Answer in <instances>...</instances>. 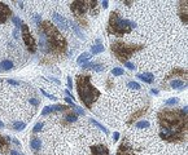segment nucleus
<instances>
[{
	"label": "nucleus",
	"instance_id": "obj_1",
	"mask_svg": "<svg viewBox=\"0 0 188 155\" xmlns=\"http://www.w3.org/2000/svg\"><path fill=\"white\" fill-rule=\"evenodd\" d=\"M40 34V50L44 53H55L61 54L66 50L68 43L65 38L60 34V31L56 29L48 21H44L39 26Z\"/></svg>",
	"mask_w": 188,
	"mask_h": 155
},
{
	"label": "nucleus",
	"instance_id": "obj_2",
	"mask_svg": "<svg viewBox=\"0 0 188 155\" xmlns=\"http://www.w3.org/2000/svg\"><path fill=\"white\" fill-rule=\"evenodd\" d=\"M158 121L161 128L169 129L180 136H186L187 132V115L175 110H162L158 112Z\"/></svg>",
	"mask_w": 188,
	"mask_h": 155
},
{
	"label": "nucleus",
	"instance_id": "obj_3",
	"mask_svg": "<svg viewBox=\"0 0 188 155\" xmlns=\"http://www.w3.org/2000/svg\"><path fill=\"white\" fill-rule=\"evenodd\" d=\"M77 91H78L80 101L86 107H91L100 97V91L92 85L89 75L77 76Z\"/></svg>",
	"mask_w": 188,
	"mask_h": 155
},
{
	"label": "nucleus",
	"instance_id": "obj_4",
	"mask_svg": "<svg viewBox=\"0 0 188 155\" xmlns=\"http://www.w3.org/2000/svg\"><path fill=\"white\" fill-rule=\"evenodd\" d=\"M136 27V23L130 20H125L119 16L118 12H112L108 22V32L115 36H123L125 34H129Z\"/></svg>",
	"mask_w": 188,
	"mask_h": 155
},
{
	"label": "nucleus",
	"instance_id": "obj_5",
	"mask_svg": "<svg viewBox=\"0 0 188 155\" xmlns=\"http://www.w3.org/2000/svg\"><path fill=\"white\" fill-rule=\"evenodd\" d=\"M142 48V45H129V44H125L122 41H115V43L112 44L113 54L118 58V61L123 62V64L129 62V59L132 57L134 53H136Z\"/></svg>",
	"mask_w": 188,
	"mask_h": 155
},
{
	"label": "nucleus",
	"instance_id": "obj_6",
	"mask_svg": "<svg viewBox=\"0 0 188 155\" xmlns=\"http://www.w3.org/2000/svg\"><path fill=\"white\" fill-rule=\"evenodd\" d=\"M97 1H84V0H77L70 5V9L75 17H82L89 10L92 14L97 13Z\"/></svg>",
	"mask_w": 188,
	"mask_h": 155
},
{
	"label": "nucleus",
	"instance_id": "obj_7",
	"mask_svg": "<svg viewBox=\"0 0 188 155\" xmlns=\"http://www.w3.org/2000/svg\"><path fill=\"white\" fill-rule=\"evenodd\" d=\"M21 32H22V39H23V43H25L26 48H27L31 53H35L37 52V45H35V40L32 38L31 32L29 30V26L26 23H22L21 26Z\"/></svg>",
	"mask_w": 188,
	"mask_h": 155
},
{
	"label": "nucleus",
	"instance_id": "obj_8",
	"mask_svg": "<svg viewBox=\"0 0 188 155\" xmlns=\"http://www.w3.org/2000/svg\"><path fill=\"white\" fill-rule=\"evenodd\" d=\"M160 137L162 140H166V141H170V142L182 141V140L184 138V136H180V135H178V133H174V132H171V131H169V129H165V128H161Z\"/></svg>",
	"mask_w": 188,
	"mask_h": 155
},
{
	"label": "nucleus",
	"instance_id": "obj_9",
	"mask_svg": "<svg viewBox=\"0 0 188 155\" xmlns=\"http://www.w3.org/2000/svg\"><path fill=\"white\" fill-rule=\"evenodd\" d=\"M52 20H53V22H55L60 29L66 30L68 27H69V22H68V20H65L64 17L61 16V14H58V13H53Z\"/></svg>",
	"mask_w": 188,
	"mask_h": 155
},
{
	"label": "nucleus",
	"instance_id": "obj_10",
	"mask_svg": "<svg viewBox=\"0 0 188 155\" xmlns=\"http://www.w3.org/2000/svg\"><path fill=\"white\" fill-rule=\"evenodd\" d=\"M11 16V9L4 3H0V23H4Z\"/></svg>",
	"mask_w": 188,
	"mask_h": 155
},
{
	"label": "nucleus",
	"instance_id": "obj_11",
	"mask_svg": "<svg viewBox=\"0 0 188 155\" xmlns=\"http://www.w3.org/2000/svg\"><path fill=\"white\" fill-rule=\"evenodd\" d=\"M117 155H135V154H134L132 147L127 142H123V144H121V146H119Z\"/></svg>",
	"mask_w": 188,
	"mask_h": 155
},
{
	"label": "nucleus",
	"instance_id": "obj_12",
	"mask_svg": "<svg viewBox=\"0 0 188 155\" xmlns=\"http://www.w3.org/2000/svg\"><path fill=\"white\" fill-rule=\"evenodd\" d=\"M91 155H110V154L104 145H95L91 149Z\"/></svg>",
	"mask_w": 188,
	"mask_h": 155
},
{
	"label": "nucleus",
	"instance_id": "obj_13",
	"mask_svg": "<svg viewBox=\"0 0 188 155\" xmlns=\"http://www.w3.org/2000/svg\"><path fill=\"white\" fill-rule=\"evenodd\" d=\"M82 68H92L94 71H97V73H100V71H104V65L101 64H96V62H87V64L82 65Z\"/></svg>",
	"mask_w": 188,
	"mask_h": 155
},
{
	"label": "nucleus",
	"instance_id": "obj_14",
	"mask_svg": "<svg viewBox=\"0 0 188 155\" xmlns=\"http://www.w3.org/2000/svg\"><path fill=\"white\" fill-rule=\"evenodd\" d=\"M136 78H139L140 80H143V82H144V83H148V84H151V83H153V80H154L153 74H151V73L138 74V75H136Z\"/></svg>",
	"mask_w": 188,
	"mask_h": 155
},
{
	"label": "nucleus",
	"instance_id": "obj_15",
	"mask_svg": "<svg viewBox=\"0 0 188 155\" xmlns=\"http://www.w3.org/2000/svg\"><path fill=\"white\" fill-rule=\"evenodd\" d=\"M103 50H104V47H103V44H101V41L96 40V44L91 47V53H89V54H99Z\"/></svg>",
	"mask_w": 188,
	"mask_h": 155
},
{
	"label": "nucleus",
	"instance_id": "obj_16",
	"mask_svg": "<svg viewBox=\"0 0 188 155\" xmlns=\"http://www.w3.org/2000/svg\"><path fill=\"white\" fill-rule=\"evenodd\" d=\"M173 76H180V78H184V76H187V71L183 70V68H175V70H173L171 73L169 74L168 79H170V78H173Z\"/></svg>",
	"mask_w": 188,
	"mask_h": 155
},
{
	"label": "nucleus",
	"instance_id": "obj_17",
	"mask_svg": "<svg viewBox=\"0 0 188 155\" xmlns=\"http://www.w3.org/2000/svg\"><path fill=\"white\" fill-rule=\"evenodd\" d=\"M89 58H91V54H89V53H87V52H86V53H82V54H80L79 57L77 58V64L82 66V65L87 64V61H89Z\"/></svg>",
	"mask_w": 188,
	"mask_h": 155
},
{
	"label": "nucleus",
	"instance_id": "obj_18",
	"mask_svg": "<svg viewBox=\"0 0 188 155\" xmlns=\"http://www.w3.org/2000/svg\"><path fill=\"white\" fill-rule=\"evenodd\" d=\"M0 68L1 70H11V68H13V62L9 61V59H4V61L0 62Z\"/></svg>",
	"mask_w": 188,
	"mask_h": 155
},
{
	"label": "nucleus",
	"instance_id": "obj_19",
	"mask_svg": "<svg viewBox=\"0 0 188 155\" xmlns=\"http://www.w3.org/2000/svg\"><path fill=\"white\" fill-rule=\"evenodd\" d=\"M179 14H180V18L184 23L187 25L188 20H187V5H180V10H179Z\"/></svg>",
	"mask_w": 188,
	"mask_h": 155
},
{
	"label": "nucleus",
	"instance_id": "obj_20",
	"mask_svg": "<svg viewBox=\"0 0 188 155\" xmlns=\"http://www.w3.org/2000/svg\"><path fill=\"white\" fill-rule=\"evenodd\" d=\"M30 146H31V149H32L34 151H38V150L40 149V146H42L40 140H39V138H32L31 142H30Z\"/></svg>",
	"mask_w": 188,
	"mask_h": 155
},
{
	"label": "nucleus",
	"instance_id": "obj_21",
	"mask_svg": "<svg viewBox=\"0 0 188 155\" xmlns=\"http://www.w3.org/2000/svg\"><path fill=\"white\" fill-rule=\"evenodd\" d=\"M70 26H71V29L74 30V32H75V34L78 35V38H80V39H84V34H83V32L80 31L79 26H77L75 23H73V22H71V25H70Z\"/></svg>",
	"mask_w": 188,
	"mask_h": 155
},
{
	"label": "nucleus",
	"instance_id": "obj_22",
	"mask_svg": "<svg viewBox=\"0 0 188 155\" xmlns=\"http://www.w3.org/2000/svg\"><path fill=\"white\" fill-rule=\"evenodd\" d=\"M170 87L171 88H183L184 87V83L182 80H171L170 82Z\"/></svg>",
	"mask_w": 188,
	"mask_h": 155
},
{
	"label": "nucleus",
	"instance_id": "obj_23",
	"mask_svg": "<svg viewBox=\"0 0 188 155\" xmlns=\"http://www.w3.org/2000/svg\"><path fill=\"white\" fill-rule=\"evenodd\" d=\"M91 123H92V124H94V126H96L97 128H99V129H101V131H103V132H104V133H105V135H108V133H109V131H108V129H106V128H105V127H104V126H103V124H100V123H99V121H96V120H95V119H91Z\"/></svg>",
	"mask_w": 188,
	"mask_h": 155
},
{
	"label": "nucleus",
	"instance_id": "obj_24",
	"mask_svg": "<svg viewBox=\"0 0 188 155\" xmlns=\"http://www.w3.org/2000/svg\"><path fill=\"white\" fill-rule=\"evenodd\" d=\"M25 127H26V124L23 121H14L13 123V129H16V131H22V129H25Z\"/></svg>",
	"mask_w": 188,
	"mask_h": 155
},
{
	"label": "nucleus",
	"instance_id": "obj_25",
	"mask_svg": "<svg viewBox=\"0 0 188 155\" xmlns=\"http://www.w3.org/2000/svg\"><path fill=\"white\" fill-rule=\"evenodd\" d=\"M77 114H74V112H71V114H68L66 116H65V119H66L68 123H71V121H75L77 120Z\"/></svg>",
	"mask_w": 188,
	"mask_h": 155
},
{
	"label": "nucleus",
	"instance_id": "obj_26",
	"mask_svg": "<svg viewBox=\"0 0 188 155\" xmlns=\"http://www.w3.org/2000/svg\"><path fill=\"white\" fill-rule=\"evenodd\" d=\"M51 112H53V106H46L43 110H42V115L43 116L48 115V114H51Z\"/></svg>",
	"mask_w": 188,
	"mask_h": 155
},
{
	"label": "nucleus",
	"instance_id": "obj_27",
	"mask_svg": "<svg viewBox=\"0 0 188 155\" xmlns=\"http://www.w3.org/2000/svg\"><path fill=\"white\" fill-rule=\"evenodd\" d=\"M112 74H113V75H114V76H119V75H123V70H122V68H119V67H114V68H113V70H112Z\"/></svg>",
	"mask_w": 188,
	"mask_h": 155
},
{
	"label": "nucleus",
	"instance_id": "obj_28",
	"mask_svg": "<svg viewBox=\"0 0 188 155\" xmlns=\"http://www.w3.org/2000/svg\"><path fill=\"white\" fill-rule=\"evenodd\" d=\"M136 127H138V128H148V127H149V121H147V120H140V121H138V123H136Z\"/></svg>",
	"mask_w": 188,
	"mask_h": 155
},
{
	"label": "nucleus",
	"instance_id": "obj_29",
	"mask_svg": "<svg viewBox=\"0 0 188 155\" xmlns=\"http://www.w3.org/2000/svg\"><path fill=\"white\" fill-rule=\"evenodd\" d=\"M178 102H179L178 98H170V100H168V101L165 102V105H166V106H174V105H177Z\"/></svg>",
	"mask_w": 188,
	"mask_h": 155
},
{
	"label": "nucleus",
	"instance_id": "obj_30",
	"mask_svg": "<svg viewBox=\"0 0 188 155\" xmlns=\"http://www.w3.org/2000/svg\"><path fill=\"white\" fill-rule=\"evenodd\" d=\"M127 87L132 88V89H140V88H142L139 83H136V82H129V83H127Z\"/></svg>",
	"mask_w": 188,
	"mask_h": 155
},
{
	"label": "nucleus",
	"instance_id": "obj_31",
	"mask_svg": "<svg viewBox=\"0 0 188 155\" xmlns=\"http://www.w3.org/2000/svg\"><path fill=\"white\" fill-rule=\"evenodd\" d=\"M7 145H8V141L1 135H0V150H1V149H4Z\"/></svg>",
	"mask_w": 188,
	"mask_h": 155
},
{
	"label": "nucleus",
	"instance_id": "obj_32",
	"mask_svg": "<svg viewBox=\"0 0 188 155\" xmlns=\"http://www.w3.org/2000/svg\"><path fill=\"white\" fill-rule=\"evenodd\" d=\"M43 126H44V124L42 123V121H40V123H37V124H35V127H34V129H32V132H34V133L40 132V129L43 128Z\"/></svg>",
	"mask_w": 188,
	"mask_h": 155
},
{
	"label": "nucleus",
	"instance_id": "obj_33",
	"mask_svg": "<svg viewBox=\"0 0 188 155\" xmlns=\"http://www.w3.org/2000/svg\"><path fill=\"white\" fill-rule=\"evenodd\" d=\"M12 21H13V23L14 25L17 26V27H21V26H22V21H21L20 18H17V17H12Z\"/></svg>",
	"mask_w": 188,
	"mask_h": 155
},
{
	"label": "nucleus",
	"instance_id": "obj_34",
	"mask_svg": "<svg viewBox=\"0 0 188 155\" xmlns=\"http://www.w3.org/2000/svg\"><path fill=\"white\" fill-rule=\"evenodd\" d=\"M65 109H68V107L62 106V105H55L53 106V111H64Z\"/></svg>",
	"mask_w": 188,
	"mask_h": 155
},
{
	"label": "nucleus",
	"instance_id": "obj_35",
	"mask_svg": "<svg viewBox=\"0 0 188 155\" xmlns=\"http://www.w3.org/2000/svg\"><path fill=\"white\" fill-rule=\"evenodd\" d=\"M40 92H42V93H43V94H44V96H46L47 98H51V100H56V97H55V96H52V94L47 93V92L44 91V89H42V88H40Z\"/></svg>",
	"mask_w": 188,
	"mask_h": 155
},
{
	"label": "nucleus",
	"instance_id": "obj_36",
	"mask_svg": "<svg viewBox=\"0 0 188 155\" xmlns=\"http://www.w3.org/2000/svg\"><path fill=\"white\" fill-rule=\"evenodd\" d=\"M125 66H126L127 68H129V70H135V65L134 64H131V62H125Z\"/></svg>",
	"mask_w": 188,
	"mask_h": 155
},
{
	"label": "nucleus",
	"instance_id": "obj_37",
	"mask_svg": "<svg viewBox=\"0 0 188 155\" xmlns=\"http://www.w3.org/2000/svg\"><path fill=\"white\" fill-rule=\"evenodd\" d=\"M34 20H35V23H37L38 26H40L42 18H40V16H39V14H35V16H34Z\"/></svg>",
	"mask_w": 188,
	"mask_h": 155
},
{
	"label": "nucleus",
	"instance_id": "obj_38",
	"mask_svg": "<svg viewBox=\"0 0 188 155\" xmlns=\"http://www.w3.org/2000/svg\"><path fill=\"white\" fill-rule=\"evenodd\" d=\"M30 103H31V105H34V106H38V103H39V101H38V100H35V98H30Z\"/></svg>",
	"mask_w": 188,
	"mask_h": 155
},
{
	"label": "nucleus",
	"instance_id": "obj_39",
	"mask_svg": "<svg viewBox=\"0 0 188 155\" xmlns=\"http://www.w3.org/2000/svg\"><path fill=\"white\" fill-rule=\"evenodd\" d=\"M144 112H145V109H143V110H140V111L138 112V114H135V115H134V116H132V119H136V118H138V116H140V115H142V114H144Z\"/></svg>",
	"mask_w": 188,
	"mask_h": 155
},
{
	"label": "nucleus",
	"instance_id": "obj_40",
	"mask_svg": "<svg viewBox=\"0 0 188 155\" xmlns=\"http://www.w3.org/2000/svg\"><path fill=\"white\" fill-rule=\"evenodd\" d=\"M75 109H77V112L80 115H84V110H82V107H78V106H75Z\"/></svg>",
	"mask_w": 188,
	"mask_h": 155
},
{
	"label": "nucleus",
	"instance_id": "obj_41",
	"mask_svg": "<svg viewBox=\"0 0 188 155\" xmlns=\"http://www.w3.org/2000/svg\"><path fill=\"white\" fill-rule=\"evenodd\" d=\"M71 87H73V82H71V78L69 76L68 78V88L71 89Z\"/></svg>",
	"mask_w": 188,
	"mask_h": 155
},
{
	"label": "nucleus",
	"instance_id": "obj_42",
	"mask_svg": "<svg viewBox=\"0 0 188 155\" xmlns=\"http://www.w3.org/2000/svg\"><path fill=\"white\" fill-rule=\"evenodd\" d=\"M118 138H119V133H118V132H114V133H113V141H117Z\"/></svg>",
	"mask_w": 188,
	"mask_h": 155
},
{
	"label": "nucleus",
	"instance_id": "obj_43",
	"mask_svg": "<svg viewBox=\"0 0 188 155\" xmlns=\"http://www.w3.org/2000/svg\"><path fill=\"white\" fill-rule=\"evenodd\" d=\"M8 83L12 85H20V83L18 82H16V80H8Z\"/></svg>",
	"mask_w": 188,
	"mask_h": 155
},
{
	"label": "nucleus",
	"instance_id": "obj_44",
	"mask_svg": "<svg viewBox=\"0 0 188 155\" xmlns=\"http://www.w3.org/2000/svg\"><path fill=\"white\" fill-rule=\"evenodd\" d=\"M11 155H22V154L17 150H11Z\"/></svg>",
	"mask_w": 188,
	"mask_h": 155
},
{
	"label": "nucleus",
	"instance_id": "obj_45",
	"mask_svg": "<svg viewBox=\"0 0 188 155\" xmlns=\"http://www.w3.org/2000/svg\"><path fill=\"white\" fill-rule=\"evenodd\" d=\"M101 5H103V8H108V1H106V0H104V1L101 3Z\"/></svg>",
	"mask_w": 188,
	"mask_h": 155
},
{
	"label": "nucleus",
	"instance_id": "obj_46",
	"mask_svg": "<svg viewBox=\"0 0 188 155\" xmlns=\"http://www.w3.org/2000/svg\"><path fill=\"white\" fill-rule=\"evenodd\" d=\"M152 93H153V94H157V93H158V91H157V89H152Z\"/></svg>",
	"mask_w": 188,
	"mask_h": 155
},
{
	"label": "nucleus",
	"instance_id": "obj_47",
	"mask_svg": "<svg viewBox=\"0 0 188 155\" xmlns=\"http://www.w3.org/2000/svg\"><path fill=\"white\" fill-rule=\"evenodd\" d=\"M51 79H52V80H53V82H55V83H57V84H60V82H58L57 79H55V78H51Z\"/></svg>",
	"mask_w": 188,
	"mask_h": 155
},
{
	"label": "nucleus",
	"instance_id": "obj_48",
	"mask_svg": "<svg viewBox=\"0 0 188 155\" xmlns=\"http://www.w3.org/2000/svg\"><path fill=\"white\" fill-rule=\"evenodd\" d=\"M3 127H4V123H3V121L0 120V128H3Z\"/></svg>",
	"mask_w": 188,
	"mask_h": 155
}]
</instances>
